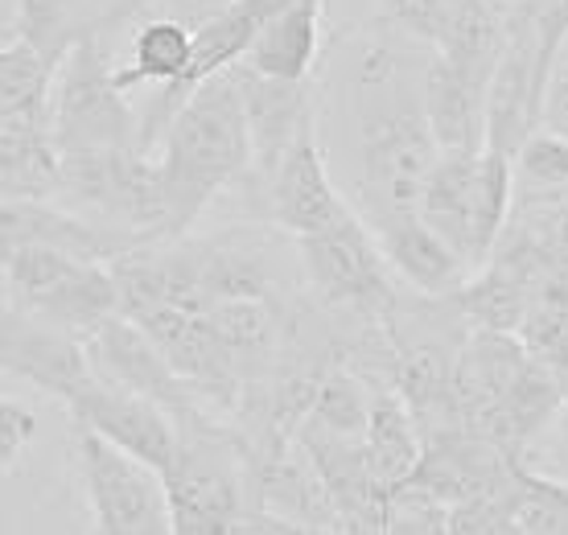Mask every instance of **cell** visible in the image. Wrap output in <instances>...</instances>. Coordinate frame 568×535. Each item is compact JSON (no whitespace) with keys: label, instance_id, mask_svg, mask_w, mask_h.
<instances>
[{"label":"cell","instance_id":"6da1fadb","mask_svg":"<svg viewBox=\"0 0 568 535\" xmlns=\"http://www.w3.org/2000/svg\"><path fill=\"white\" fill-rule=\"evenodd\" d=\"M161 243L182 240L214 194L252 170V137L235 71H219L190 91L153 144Z\"/></svg>","mask_w":568,"mask_h":535},{"label":"cell","instance_id":"7a4b0ae2","mask_svg":"<svg viewBox=\"0 0 568 535\" xmlns=\"http://www.w3.org/2000/svg\"><path fill=\"white\" fill-rule=\"evenodd\" d=\"M511 157L483 144L474 153H437V165L420 190L416 214L462 255L469 272L490 260L511 219Z\"/></svg>","mask_w":568,"mask_h":535},{"label":"cell","instance_id":"3957f363","mask_svg":"<svg viewBox=\"0 0 568 535\" xmlns=\"http://www.w3.org/2000/svg\"><path fill=\"white\" fill-rule=\"evenodd\" d=\"M0 284L13 310L54 325L74 342L120 313V289H115L112 268L50 248V243L17 248L0 264Z\"/></svg>","mask_w":568,"mask_h":535},{"label":"cell","instance_id":"277c9868","mask_svg":"<svg viewBox=\"0 0 568 535\" xmlns=\"http://www.w3.org/2000/svg\"><path fill=\"white\" fill-rule=\"evenodd\" d=\"M50 144L54 153L136 149V112L112 83V62L95 38H83L58 62L50 87Z\"/></svg>","mask_w":568,"mask_h":535},{"label":"cell","instance_id":"5b68a950","mask_svg":"<svg viewBox=\"0 0 568 535\" xmlns=\"http://www.w3.org/2000/svg\"><path fill=\"white\" fill-rule=\"evenodd\" d=\"M437 141L428 132L420 103L384 108L363 120L358 132V194L367 206V219L387 214H413L420 206L428 173L437 165Z\"/></svg>","mask_w":568,"mask_h":535},{"label":"cell","instance_id":"8992f818","mask_svg":"<svg viewBox=\"0 0 568 535\" xmlns=\"http://www.w3.org/2000/svg\"><path fill=\"white\" fill-rule=\"evenodd\" d=\"M293 243H297L305 281L329 310L384 325L387 310L396 305V284H392V268L371 235V226L358 214Z\"/></svg>","mask_w":568,"mask_h":535},{"label":"cell","instance_id":"52a82bcc","mask_svg":"<svg viewBox=\"0 0 568 535\" xmlns=\"http://www.w3.org/2000/svg\"><path fill=\"white\" fill-rule=\"evenodd\" d=\"M74 445L100 535H173L165 486L149 465L132 462L87 428H79Z\"/></svg>","mask_w":568,"mask_h":535},{"label":"cell","instance_id":"ba28073f","mask_svg":"<svg viewBox=\"0 0 568 535\" xmlns=\"http://www.w3.org/2000/svg\"><path fill=\"white\" fill-rule=\"evenodd\" d=\"M62 404L74 416V428L95 433L120 453H129L132 462L149 465L156 478H165V470L178 457V421L161 404L112 387L100 375H87Z\"/></svg>","mask_w":568,"mask_h":535},{"label":"cell","instance_id":"9c48e42d","mask_svg":"<svg viewBox=\"0 0 568 535\" xmlns=\"http://www.w3.org/2000/svg\"><path fill=\"white\" fill-rule=\"evenodd\" d=\"M260 198H264V214L293 240L329 231L355 214V206L338 194V185L329 182L322 141H317V120H310L293 137L276 170L268 173V182L260 185Z\"/></svg>","mask_w":568,"mask_h":535},{"label":"cell","instance_id":"30bf717a","mask_svg":"<svg viewBox=\"0 0 568 535\" xmlns=\"http://www.w3.org/2000/svg\"><path fill=\"white\" fill-rule=\"evenodd\" d=\"M83 359L91 366V375H100L112 387H124L132 395H144L161 408L170 412L173 421H182L190 412H206L202 400L185 387L178 375L170 371V363L161 359L153 342L144 339V330L136 322H129L124 313H115L108 322H100L91 334L79 339Z\"/></svg>","mask_w":568,"mask_h":535},{"label":"cell","instance_id":"8fae6325","mask_svg":"<svg viewBox=\"0 0 568 535\" xmlns=\"http://www.w3.org/2000/svg\"><path fill=\"white\" fill-rule=\"evenodd\" d=\"M235 83L243 95V115H247V137H252V170L247 178L256 182V190L268 182V173L276 170V161L284 157V149L293 144L301 128L313 120V83L297 79H264V74L247 71V67H231Z\"/></svg>","mask_w":568,"mask_h":535},{"label":"cell","instance_id":"7c38bea8","mask_svg":"<svg viewBox=\"0 0 568 535\" xmlns=\"http://www.w3.org/2000/svg\"><path fill=\"white\" fill-rule=\"evenodd\" d=\"M371 235L379 243L387 268L399 272L420 296H454L462 284L474 276L462 255L440 240L437 231L420 219V214H387V219H371Z\"/></svg>","mask_w":568,"mask_h":535},{"label":"cell","instance_id":"4fadbf2b","mask_svg":"<svg viewBox=\"0 0 568 535\" xmlns=\"http://www.w3.org/2000/svg\"><path fill=\"white\" fill-rule=\"evenodd\" d=\"M486 87L490 74L454 67L433 54L425 74V120L440 153H474L486 137Z\"/></svg>","mask_w":568,"mask_h":535},{"label":"cell","instance_id":"5bb4252c","mask_svg":"<svg viewBox=\"0 0 568 535\" xmlns=\"http://www.w3.org/2000/svg\"><path fill=\"white\" fill-rule=\"evenodd\" d=\"M322 17H326V0H284L268 17V26L260 29L243 67L284 83L310 79L322 50Z\"/></svg>","mask_w":568,"mask_h":535},{"label":"cell","instance_id":"9a60e30c","mask_svg":"<svg viewBox=\"0 0 568 535\" xmlns=\"http://www.w3.org/2000/svg\"><path fill=\"white\" fill-rule=\"evenodd\" d=\"M420 433H416L413 416L404 408L396 392L371 395L367 428H363V457H367L371 482L375 491L387 494L413 478L416 462H420Z\"/></svg>","mask_w":568,"mask_h":535},{"label":"cell","instance_id":"2e32d148","mask_svg":"<svg viewBox=\"0 0 568 535\" xmlns=\"http://www.w3.org/2000/svg\"><path fill=\"white\" fill-rule=\"evenodd\" d=\"M194 29L178 17H149L132 38L129 62L112 67V83L129 95L136 87H178L190 71Z\"/></svg>","mask_w":568,"mask_h":535},{"label":"cell","instance_id":"e0dca14e","mask_svg":"<svg viewBox=\"0 0 568 535\" xmlns=\"http://www.w3.org/2000/svg\"><path fill=\"white\" fill-rule=\"evenodd\" d=\"M58 62L13 38L0 50V128H45L50 124V87Z\"/></svg>","mask_w":568,"mask_h":535},{"label":"cell","instance_id":"ac0fdd59","mask_svg":"<svg viewBox=\"0 0 568 535\" xmlns=\"http://www.w3.org/2000/svg\"><path fill=\"white\" fill-rule=\"evenodd\" d=\"M58 198V153L45 128H0V202Z\"/></svg>","mask_w":568,"mask_h":535},{"label":"cell","instance_id":"d6986e66","mask_svg":"<svg viewBox=\"0 0 568 535\" xmlns=\"http://www.w3.org/2000/svg\"><path fill=\"white\" fill-rule=\"evenodd\" d=\"M17 38L42 50L50 62H62L74 42H83L79 0H21L17 4Z\"/></svg>","mask_w":568,"mask_h":535},{"label":"cell","instance_id":"ffe728a7","mask_svg":"<svg viewBox=\"0 0 568 535\" xmlns=\"http://www.w3.org/2000/svg\"><path fill=\"white\" fill-rule=\"evenodd\" d=\"M511 519L527 535H568V491L548 478L527 474L524 462L515 465V503Z\"/></svg>","mask_w":568,"mask_h":535},{"label":"cell","instance_id":"44dd1931","mask_svg":"<svg viewBox=\"0 0 568 535\" xmlns=\"http://www.w3.org/2000/svg\"><path fill=\"white\" fill-rule=\"evenodd\" d=\"M384 535H449V507L404 482L384 498Z\"/></svg>","mask_w":568,"mask_h":535},{"label":"cell","instance_id":"7402d4cb","mask_svg":"<svg viewBox=\"0 0 568 535\" xmlns=\"http://www.w3.org/2000/svg\"><path fill=\"white\" fill-rule=\"evenodd\" d=\"M515 165L531 185H548V190H565L568 185V141L556 137V132H544L536 128L519 153H515Z\"/></svg>","mask_w":568,"mask_h":535},{"label":"cell","instance_id":"603a6c76","mask_svg":"<svg viewBox=\"0 0 568 535\" xmlns=\"http://www.w3.org/2000/svg\"><path fill=\"white\" fill-rule=\"evenodd\" d=\"M33 412L13 404V400H0V474H9L13 462L26 453V445L33 441Z\"/></svg>","mask_w":568,"mask_h":535},{"label":"cell","instance_id":"cb8c5ba5","mask_svg":"<svg viewBox=\"0 0 568 535\" xmlns=\"http://www.w3.org/2000/svg\"><path fill=\"white\" fill-rule=\"evenodd\" d=\"M540 128L544 132H556L568 141V58H560L544 83L540 99Z\"/></svg>","mask_w":568,"mask_h":535},{"label":"cell","instance_id":"d4e9b609","mask_svg":"<svg viewBox=\"0 0 568 535\" xmlns=\"http://www.w3.org/2000/svg\"><path fill=\"white\" fill-rule=\"evenodd\" d=\"M227 4L231 0H161L165 17H178V21H185L190 29L202 26L206 17H214L219 9H227Z\"/></svg>","mask_w":568,"mask_h":535},{"label":"cell","instance_id":"484cf974","mask_svg":"<svg viewBox=\"0 0 568 535\" xmlns=\"http://www.w3.org/2000/svg\"><path fill=\"white\" fill-rule=\"evenodd\" d=\"M503 4H507V0H503Z\"/></svg>","mask_w":568,"mask_h":535}]
</instances>
